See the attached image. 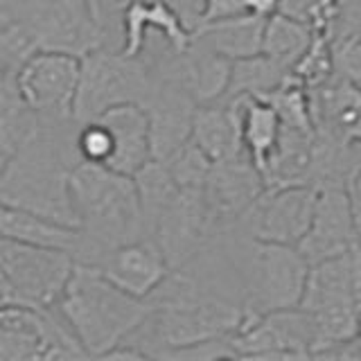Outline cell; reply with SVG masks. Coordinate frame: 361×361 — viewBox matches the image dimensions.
I'll return each instance as SVG.
<instances>
[{
    "label": "cell",
    "instance_id": "obj_7",
    "mask_svg": "<svg viewBox=\"0 0 361 361\" xmlns=\"http://www.w3.org/2000/svg\"><path fill=\"white\" fill-rule=\"evenodd\" d=\"M18 20L39 50L84 56L106 45L86 0H20Z\"/></svg>",
    "mask_w": 361,
    "mask_h": 361
},
{
    "label": "cell",
    "instance_id": "obj_13",
    "mask_svg": "<svg viewBox=\"0 0 361 361\" xmlns=\"http://www.w3.org/2000/svg\"><path fill=\"white\" fill-rule=\"evenodd\" d=\"M93 264L113 285L135 298H149L169 276L167 257L154 237H140L102 253Z\"/></svg>",
    "mask_w": 361,
    "mask_h": 361
},
{
    "label": "cell",
    "instance_id": "obj_8",
    "mask_svg": "<svg viewBox=\"0 0 361 361\" xmlns=\"http://www.w3.org/2000/svg\"><path fill=\"white\" fill-rule=\"evenodd\" d=\"M237 359H305L314 355V316L298 307L244 316L231 336Z\"/></svg>",
    "mask_w": 361,
    "mask_h": 361
},
{
    "label": "cell",
    "instance_id": "obj_15",
    "mask_svg": "<svg viewBox=\"0 0 361 361\" xmlns=\"http://www.w3.org/2000/svg\"><path fill=\"white\" fill-rule=\"evenodd\" d=\"M156 32L167 43L169 50L185 52L195 32L167 0H133L122 14V39L120 50L129 56L142 54L147 34Z\"/></svg>",
    "mask_w": 361,
    "mask_h": 361
},
{
    "label": "cell",
    "instance_id": "obj_29",
    "mask_svg": "<svg viewBox=\"0 0 361 361\" xmlns=\"http://www.w3.org/2000/svg\"><path fill=\"white\" fill-rule=\"evenodd\" d=\"M332 43L334 77L338 82L361 90V39H343Z\"/></svg>",
    "mask_w": 361,
    "mask_h": 361
},
{
    "label": "cell",
    "instance_id": "obj_35",
    "mask_svg": "<svg viewBox=\"0 0 361 361\" xmlns=\"http://www.w3.org/2000/svg\"><path fill=\"white\" fill-rule=\"evenodd\" d=\"M16 104H20V99H18V95L14 93V90L0 88V118H3L7 111L14 109Z\"/></svg>",
    "mask_w": 361,
    "mask_h": 361
},
{
    "label": "cell",
    "instance_id": "obj_30",
    "mask_svg": "<svg viewBox=\"0 0 361 361\" xmlns=\"http://www.w3.org/2000/svg\"><path fill=\"white\" fill-rule=\"evenodd\" d=\"M334 3L336 0H280L278 11L307 23L316 32H323L327 25V18L332 14Z\"/></svg>",
    "mask_w": 361,
    "mask_h": 361
},
{
    "label": "cell",
    "instance_id": "obj_32",
    "mask_svg": "<svg viewBox=\"0 0 361 361\" xmlns=\"http://www.w3.org/2000/svg\"><path fill=\"white\" fill-rule=\"evenodd\" d=\"M345 195L350 201V210H353L355 228H357V244L361 248V163L353 169V174L345 180Z\"/></svg>",
    "mask_w": 361,
    "mask_h": 361
},
{
    "label": "cell",
    "instance_id": "obj_20",
    "mask_svg": "<svg viewBox=\"0 0 361 361\" xmlns=\"http://www.w3.org/2000/svg\"><path fill=\"white\" fill-rule=\"evenodd\" d=\"M264 23L267 18L255 16L251 11H244V14H237L231 18L199 25L195 30V37L217 54L226 56L231 61H237L262 52Z\"/></svg>",
    "mask_w": 361,
    "mask_h": 361
},
{
    "label": "cell",
    "instance_id": "obj_4",
    "mask_svg": "<svg viewBox=\"0 0 361 361\" xmlns=\"http://www.w3.org/2000/svg\"><path fill=\"white\" fill-rule=\"evenodd\" d=\"M212 240L221 242L242 285L244 316L298 307L310 274V262L298 246L255 240L235 228H224Z\"/></svg>",
    "mask_w": 361,
    "mask_h": 361
},
{
    "label": "cell",
    "instance_id": "obj_22",
    "mask_svg": "<svg viewBox=\"0 0 361 361\" xmlns=\"http://www.w3.org/2000/svg\"><path fill=\"white\" fill-rule=\"evenodd\" d=\"M291 75L289 68L280 66L271 56L257 52L246 59L233 61L231 82L224 99L235 97H267L287 82Z\"/></svg>",
    "mask_w": 361,
    "mask_h": 361
},
{
    "label": "cell",
    "instance_id": "obj_1",
    "mask_svg": "<svg viewBox=\"0 0 361 361\" xmlns=\"http://www.w3.org/2000/svg\"><path fill=\"white\" fill-rule=\"evenodd\" d=\"M68 122L75 120L39 118L37 129L20 145L0 178V201L79 228L68 188L71 169L79 163L77 131L68 135Z\"/></svg>",
    "mask_w": 361,
    "mask_h": 361
},
{
    "label": "cell",
    "instance_id": "obj_11",
    "mask_svg": "<svg viewBox=\"0 0 361 361\" xmlns=\"http://www.w3.org/2000/svg\"><path fill=\"white\" fill-rule=\"evenodd\" d=\"M217 235L201 190H178L176 197L158 214L149 237L167 257L169 269H183L210 246Z\"/></svg>",
    "mask_w": 361,
    "mask_h": 361
},
{
    "label": "cell",
    "instance_id": "obj_19",
    "mask_svg": "<svg viewBox=\"0 0 361 361\" xmlns=\"http://www.w3.org/2000/svg\"><path fill=\"white\" fill-rule=\"evenodd\" d=\"M192 142L212 163H224L244 156L240 109L235 99H219L212 104H199L192 122Z\"/></svg>",
    "mask_w": 361,
    "mask_h": 361
},
{
    "label": "cell",
    "instance_id": "obj_9",
    "mask_svg": "<svg viewBox=\"0 0 361 361\" xmlns=\"http://www.w3.org/2000/svg\"><path fill=\"white\" fill-rule=\"evenodd\" d=\"M316 197L319 190L307 183L264 188L253 206L228 228L255 240L298 246L312 224Z\"/></svg>",
    "mask_w": 361,
    "mask_h": 361
},
{
    "label": "cell",
    "instance_id": "obj_33",
    "mask_svg": "<svg viewBox=\"0 0 361 361\" xmlns=\"http://www.w3.org/2000/svg\"><path fill=\"white\" fill-rule=\"evenodd\" d=\"M11 305H23V302L18 298L14 285H11L9 278L5 276V271L0 269V310L11 307Z\"/></svg>",
    "mask_w": 361,
    "mask_h": 361
},
{
    "label": "cell",
    "instance_id": "obj_5",
    "mask_svg": "<svg viewBox=\"0 0 361 361\" xmlns=\"http://www.w3.org/2000/svg\"><path fill=\"white\" fill-rule=\"evenodd\" d=\"M154 84V68L142 54L129 56L109 45L86 52L79 59V84L73 106L77 124L95 120L104 111L138 102L142 104Z\"/></svg>",
    "mask_w": 361,
    "mask_h": 361
},
{
    "label": "cell",
    "instance_id": "obj_18",
    "mask_svg": "<svg viewBox=\"0 0 361 361\" xmlns=\"http://www.w3.org/2000/svg\"><path fill=\"white\" fill-rule=\"evenodd\" d=\"M316 131L353 147L361 154V90L338 79L310 88Z\"/></svg>",
    "mask_w": 361,
    "mask_h": 361
},
{
    "label": "cell",
    "instance_id": "obj_27",
    "mask_svg": "<svg viewBox=\"0 0 361 361\" xmlns=\"http://www.w3.org/2000/svg\"><path fill=\"white\" fill-rule=\"evenodd\" d=\"M163 163L180 190H201L212 167V161L192 142V138Z\"/></svg>",
    "mask_w": 361,
    "mask_h": 361
},
{
    "label": "cell",
    "instance_id": "obj_12",
    "mask_svg": "<svg viewBox=\"0 0 361 361\" xmlns=\"http://www.w3.org/2000/svg\"><path fill=\"white\" fill-rule=\"evenodd\" d=\"M264 188L267 183L262 172L246 154L224 163H212L201 195L206 199L217 233L240 219L253 206V201L262 195Z\"/></svg>",
    "mask_w": 361,
    "mask_h": 361
},
{
    "label": "cell",
    "instance_id": "obj_28",
    "mask_svg": "<svg viewBox=\"0 0 361 361\" xmlns=\"http://www.w3.org/2000/svg\"><path fill=\"white\" fill-rule=\"evenodd\" d=\"M323 34L330 41L361 39V0H336Z\"/></svg>",
    "mask_w": 361,
    "mask_h": 361
},
{
    "label": "cell",
    "instance_id": "obj_24",
    "mask_svg": "<svg viewBox=\"0 0 361 361\" xmlns=\"http://www.w3.org/2000/svg\"><path fill=\"white\" fill-rule=\"evenodd\" d=\"M37 50V43L18 18L7 23V25H0V88L16 93L20 68Z\"/></svg>",
    "mask_w": 361,
    "mask_h": 361
},
{
    "label": "cell",
    "instance_id": "obj_2",
    "mask_svg": "<svg viewBox=\"0 0 361 361\" xmlns=\"http://www.w3.org/2000/svg\"><path fill=\"white\" fill-rule=\"evenodd\" d=\"M68 188L79 221L77 262L90 264L109 248L147 237L133 176L99 163L79 161L71 169Z\"/></svg>",
    "mask_w": 361,
    "mask_h": 361
},
{
    "label": "cell",
    "instance_id": "obj_23",
    "mask_svg": "<svg viewBox=\"0 0 361 361\" xmlns=\"http://www.w3.org/2000/svg\"><path fill=\"white\" fill-rule=\"evenodd\" d=\"M314 32L316 30L307 25V23L291 18L287 14H282V11H276L264 23L262 54L271 56L274 61L291 71V66L300 59L302 52L312 43Z\"/></svg>",
    "mask_w": 361,
    "mask_h": 361
},
{
    "label": "cell",
    "instance_id": "obj_34",
    "mask_svg": "<svg viewBox=\"0 0 361 361\" xmlns=\"http://www.w3.org/2000/svg\"><path fill=\"white\" fill-rule=\"evenodd\" d=\"M18 7H20V0H0V25H7V23L16 20Z\"/></svg>",
    "mask_w": 361,
    "mask_h": 361
},
{
    "label": "cell",
    "instance_id": "obj_21",
    "mask_svg": "<svg viewBox=\"0 0 361 361\" xmlns=\"http://www.w3.org/2000/svg\"><path fill=\"white\" fill-rule=\"evenodd\" d=\"M235 102L240 109L244 152L262 172L280 138V118L264 97H235Z\"/></svg>",
    "mask_w": 361,
    "mask_h": 361
},
{
    "label": "cell",
    "instance_id": "obj_14",
    "mask_svg": "<svg viewBox=\"0 0 361 361\" xmlns=\"http://www.w3.org/2000/svg\"><path fill=\"white\" fill-rule=\"evenodd\" d=\"M357 246V228L345 195V185L321 188L319 197H316L312 224L298 242V251L310 264H314L321 262V259L341 255Z\"/></svg>",
    "mask_w": 361,
    "mask_h": 361
},
{
    "label": "cell",
    "instance_id": "obj_3",
    "mask_svg": "<svg viewBox=\"0 0 361 361\" xmlns=\"http://www.w3.org/2000/svg\"><path fill=\"white\" fill-rule=\"evenodd\" d=\"M56 307L84 353L102 359L127 341L152 314L149 300L122 291L86 262H75Z\"/></svg>",
    "mask_w": 361,
    "mask_h": 361
},
{
    "label": "cell",
    "instance_id": "obj_6",
    "mask_svg": "<svg viewBox=\"0 0 361 361\" xmlns=\"http://www.w3.org/2000/svg\"><path fill=\"white\" fill-rule=\"evenodd\" d=\"M75 262V255L63 248L0 237V269L27 307H54L73 276Z\"/></svg>",
    "mask_w": 361,
    "mask_h": 361
},
{
    "label": "cell",
    "instance_id": "obj_26",
    "mask_svg": "<svg viewBox=\"0 0 361 361\" xmlns=\"http://www.w3.org/2000/svg\"><path fill=\"white\" fill-rule=\"evenodd\" d=\"M37 124L39 116L23 104H16L0 118V178H3L11 158L20 149V145L37 129Z\"/></svg>",
    "mask_w": 361,
    "mask_h": 361
},
{
    "label": "cell",
    "instance_id": "obj_17",
    "mask_svg": "<svg viewBox=\"0 0 361 361\" xmlns=\"http://www.w3.org/2000/svg\"><path fill=\"white\" fill-rule=\"evenodd\" d=\"M113 138V156L106 167L120 174L133 176L142 165L152 161V138H149V118L138 102L118 104L102 116H97Z\"/></svg>",
    "mask_w": 361,
    "mask_h": 361
},
{
    "label": "cell",
    "instance_id": "obj_16",
    "mask_svg": "<svg viewBox=\"0 0 361 361\" xmlns=\"http://www.w3.org/2000/svg\"><path fill=\"white\" fill-rule=\"evenodd\" d=\"M332 305H359L361 307V248L310 264L300 307L319 312Z\"/></svg>",
    "mask_w": 361,
    "mask_h": 361
},
{
    "label": "cell",
    "instance_id": "obj_25",
    "mask_svg": "<svg viewBox=\"0 0 361 361\" xmlns=\"http://www.w3.org/2000/svg\"><path fill=\"white\" fill-rule=\"evenodd\" d=\"M291 77L305 88H319L334 77L332 43L323 32H314V39L302 56L291 66Z\"/></svg>",
    "mask_w": 361,
    "mask_h": 361
},
{
    "label": "cell",
    "instance_id": "obj_10",
    "mask_svg": "<svg viewBox=\"0 0 361 361\" xmlns=\"http://www.w3.org/2000/svg\"><path fill=\"white\" fill-rule=\"evenodd\" d=\"M82 56L37 50L16 79V93L23 106L48 120H73Z\"/></svg>",
    "mask_w": 361,
    "mask_h": 361
},
{
    "label": "cell",
    "instance_id": "obj_31",
    "mask_svg": "<svg viewBox=\"0 0 361 361\" xmlns=\"http://www.w3.org/2000/svg\"><path fill=\"white\" fill-rule=\"evenodd\" d=\"M244 11H246L244 0H201V11H199V18H197V27L206 25V23H214V20H221V18H231V16H237V14H244Z\"/></svg>",
    "mask_w": 361,
    "mask_h": 361
}]
</instances>
